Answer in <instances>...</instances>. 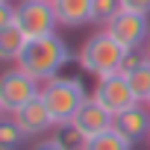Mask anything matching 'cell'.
I'll use <instances>...</instances> for the list:
<instances>
[{"instance_id": "6da1fadb", "label": "cell", "mask_w": 150, "mask_h": 150, "mask_svg": "<svg viewBox=\"0 0 150 150\" xmlns=\"http://www.w3.org/2000/svg\"><path fill=\"white\" fill-rule=\"evenodd\" d=\"M68 62H71V47L62 35L53 33V35H44V38H30L15 65L24 68L33 80H38L44 86L47 80L59 77Z\"/></svg>"}, {"instance_id": "7a4b0ae2", "label": "cell", "mask_w": 150, "mask_h": 150, "mask_svg": "<svg viewBox=\"0 0 150 150\" xmlns=\"http://www.w3.org/2000/svg\"><path fill=\"white\" fill-rule=\"evenodd\" d=\"M88 97L91 94H86V86H83L80 77L59 74V77H53V80H47L41 86V100H44V106H47V112H50L56 127H68Z\"/></svg>"}, {"instance_id": "3957f363", "label": "cell", "mask_w": 150, "mask_h": 150, "mask_svg": "<svg viewBox=\"0 0 150 150\" xmlns=\"http://www.w3.org/2000/svg\"><path fill=\"white\" fill-rule=\"evenodd\" d=\"M129 50H124L106 30H97L94 35H88L77 53V62L86 74H91L94 80L109 77V74H121V65L127 59Z\"/></svg>"}, {"instance_id": "277c9868", "label": "cell", "mask_w": 150, "mask_h": 150, "mask_svg": "<svg viewBox=\"0 0 150 150\" xmlns=\"http://www.w3.org/2000/svg\"><path fill=\"white\" fill-rule=\"evenodd\" d=\"M15 27L27 35V41L53 35L59 27L53 0H18L15 3Z\"/></svg>"}, {"instance_id": "5b68a950", "label": "cell", "mask_w": 150, "mask_h": 150, "mask_svg": "<svg viewBox=\"0 0 150 150\" xmlns=\"http://www.w3.org/2000/svg\"><path fill=\"white\" fill-rule=\"evenodd\" d=\"M38 94H41V83L33 80L24 68L15 65L0 74V103H3V109L9 115L18 112L21 106H27L30 100H35Z\"/></svg>"}, {"instance_id": "8992f818", "label": "cell", "mask_w": 150, "mask_h": 150, "mask_svg": "<svg viewBox=\"0 0 150 150\" xmlns=\"http://www.w3.org/2000/svg\"><path fill=\"white\" fill-rule=\"evenodd\" d=\"M103 30H106L124 50L135 53V50H141V44H144L147 35H150V21H147V15L121 9L115 18H109V24H106Z\"/></svg>"}, {"instance_id": "52a82bcc", "label": "cell", "mask_w": 150, "mask_h": 150, "mask_svg": "<svg viewBox=\"0 0 150 150\" xmlns=\"http://www.w3.org/2000/svg\"><path fill=\"white\" fill-rule=\"evenodd\" d=\"M91 97H94L112 118H115L118 112L129 109L132 103H138L124 74H109V77H100V80L94 83V88H91Z\"/></svg>"}, {"instance_id": "ba28073f", "label": "cell", "mask_w": 150, "mask_h": 150, "mask_svg": "<svg viewBox=\"0 0 150 150\" xmlns=\"http://www.w3.org/2000/svg\"><path fill=\"white\" fill-rule=\"evenodd\" d=\"M112 129L121 138H127L129 144L147 141V135H150V109H147V103H132L129 109L118 112L112 118Z\"/></svg>"}, {"instance_id": "9c48e42d", "label": "cell", "mask_w": 150, "mask_h": 150, "mask_svg": "<svg viewBox=\"0 0 150 150\" xmlns=\"http://www.w3.org/2000/svg\"><path fill=\"white\" fill-rule=\"evenodd\" d=\"M74 132H77L83 141H88V138H94V135H103L106 129H112V115L94 100V97H88L83 106H80V112L74 115V121L68 124Z\"/></svg>"}, {"instance_id": "30bf717a", "label": "cell", "mask_w": 150, "mask_h": 150, "mask_svg": "<svg viewBox=\"0 0 150 150\" xmlns=\"http://www.w3.org/2000/svg\"><path fill=\"white\" fill-rule=\"evenodd\" d=\"M12 118L18 121V127L24 129L27 138H33V135H44L50 127H56L53 118H50V112H47V106H44V100H41V94H38L35 100H30L27 106H21L18 112H12Z\"/></svg>"}, {"instance_id": "8fae6325", "label": "cell", "mask_w": 150, "mask_h": 150, "mask_svg": "<svg viewBox=\"0 0 150 150\" xmlns=\"http://www.w3.org/2000/svg\"><path fill=\"white\" fill-rule=\"evenodd\" d=\"M59 27H83L91 24V0H53Z\"/></svg>"}, {"instance_id": "7c38bea8", "label": "cell", "mask_w": 150, "mask_h": 150, "mask_svg": "<svg viewBox=\"0 0 150 150\" xmlns=\"http://www.w3.org/2000/svg\"><path fill=\"white\" fill-rule=\"evenodd\" d=\"M27 47V35L12 24L6 30H0V62H18Z\"/></svg>"}, {"instance_id": "4fadbf2b", "label": "cell", "mask_w": 150, "mask_h": 150, "mask_svg": "<svg viewBox=\"0 0 150 150\" xmlns=\"http://www.w3.org/2000/svg\"><path fill=\"white\" fill-rule=\"evenodd\" d=\"M124 77H127V83H129L135 100H138V103H147V97H150V62L141 59L138 65H132V68L124 74Z\"/></svg>"}, {"instance_id": "5bb4252c", "label": "cell", "mask_w": 150, "mask_h": 150, "mask_svg": "<svg viewBox=\"0 0 150 150\" xmlns=\"http://www.w3.org/2000/svg\"><path fill=\"white\" fill-rule=\"evenodd\" d=\"M24 129L18 127V121L6 112V115H0V150H18L24 144Z\"/></svg>"}, {"instance_id": "9a60e30c", "label": "cell", "mask_w": 150, "mask_h": 150, "mask_svg": "<svg viewBox=\"0 0 150 150\" xmlns=\"http://www.w3.org/2000/svg\"><path fill=\"white\" fill-rule=\"evenodd\" d=\"M83 150H132V144L127 138H121L115 129H106L103 135H94L83 144Z\"/></svg>"}, {"instance_id": "2e32d148", "label": "cell", "mask_w": 150, "mask_h": 150, "mask_svg": "<svg viewBox=\"0 0 150 150\" xmlns=\"http://www.w3.org/2000/svg\"><path fill=\"white\" fill-rule=\"evenodd\" d=\"M121 12V0H91V24L106 27L109 18Z\"/></svg>"}, {"instance_id": "e0dca14e", "label": "cell", "mask_w": 150, "mask_h": 150, "mask_svg": "<svg viewBox=\"0 0 150 150\" xmlns=\"http://www.w3.org/2000/svg\"><path fill=\"white\" fill-rule=\"evenodd\" d=\"M15 24V6L9 0H0V30H6Z\"/></svg>"}, {"instance_id": "ac0fdd59", "label": "cell", "mask_w": 150, "mask_h": 150, "mask_svg": "<svg viewBox=\"0 0 150 150\" xmlns=\"http://www.w3.org/2000/svg\"><path fill=\"white\" fill-rule=\"evenodd\" d=\"M121 9H129V12H138V15L150 18V0H121Z\"/></svg>"}, {"instance_id": "d6986e66", "label": "cell", "mask_w": 150, "mask_h": 150, "mask_svg": "<svg viewBox=\"0 0 150 150\" xmlns=\"http://www.w3.org/2000/svg\"><path fill=\"white\" fill-rule=\"evenodd\" d=\"M33 150H68V147H65V144H62V141L53 135V138H44V141H38Z\"/></svg>"}, {"instance_id": "ffe728a7", "label": "cell", "mask_w": 150, "mask_h": 150, "mask_svg": "<svg viewBox=\"0 0 150 150\" xmlns=\"http://www.w3.org/2000/svg\"><path fill=\"white\" fill-rule=\"evenodd\" d=\"M141 56H144V59H147V62H150V35H147V41H144V44H141Z\"/></svg>"}, {"instance_id": "44dd1931", "label": "cell", "mask_w": 150, "mask_h": 150, "mask_svg": "<svg viewBox=\"0 0 150 150\" xmlns=\"http://www.w3.org/2000/svg\"><path fill=\"white\" fill-rule=\"evenodd\" d=\"M0 115H6V109H3V103H0Z\"/></svg>"}, {"instance_id": "7402d4cb", "label": "cell", "mask_w": 150, "mask_h": 150, "mask_svg": "<svg viewBox=\"0 0 150 150\" xmlns=\"http://www.w3.org/2000/svg\"><path fill=\"white\" fill-rule=\"evenodd\" d=\"M147 109H150V97H147Z\"/></svg>"}, {"instance_id": "603a6c76", "label": "cell", "mask_w": 150, "mask_h": 150, "mask_svg": "<svg viewBox=\"0 0 150 150\" xmlns=\"http://www.w3.org/2000/svg\"><path fill=\"white\" fill-rule=\"evenodd\" d=\"M147 144H150V135H147Z\"/></svg>"}]
</instances>
